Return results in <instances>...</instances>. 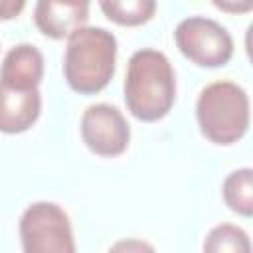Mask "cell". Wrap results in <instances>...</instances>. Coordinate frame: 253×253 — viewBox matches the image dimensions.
I'll list each match as a JSON object with an SVG mask.
<instances>
[{"label":"cell","instance_id":"obj_1","mask_svg":"<svg viewBox=\"0 0 253 253\" xmlns=\"http://www.w3.org/2000/svg\"><path fill=\"white\" fill-rule=\"evenodd\" d=\"M125 103L130 115L144 123L164 119L176 101V75L170 59L152 47L136 49L125 75Z\"/></svg>","mask_w":253,"mask_h":253},{"label":"cell","instance_id":"obj_2","mask_svg":"<svg viewBox=\"0 0 253 253\" xmlns=\"http://www.w3.org/2000/svg\"><path fill=\"white\" fill-rule=\"evenodd\" d=\"M117 38L101 26H83L67 38L63 75L79 95L103 91L115 75Z\"/></svg>","mask_w":253,"mask_h":253},{"label":"cell","instance_id":"obj_3","mask_svg":"<svg viewBox=\"0 0 253 253\" xmlns=\"http://www.w3.org/2000/svg\"><path fill=\"white\" fill-rule=\"evenodd\" d=\"M196 119L210 142L233 144L249 128V97L233 81H213L198 95Z\"/></svg>","mask_w":253,"mask_h":253},{"label":"cell","instance_id":"obj_4","mask_svg":"<svg viewBox=\"0 0 253 253\" xmlns=\"http://www.w3.org/2000/svg\"><path fill=\"white\" fill-rule=\"evenodd\" d=\"M22 253H77L69 215L55 202H34L20 217Z\"/></svg>","mask_w":253,"mask_h":253},{"label":"cell","instance_id":"obj_5","mask_svg":"<svg viewBox=\"0 0 253 253\" xmlns=\"http://www.w3.org/2000/svg\"><path fill=\"white\" fill-rule=\"evenodd\" d=\"M174 40L182 55L200 67H221L233 55L229 32L206 16L180 20L174 30Z\"/></svg>","mask_w":253,"mask_h":253},{"label":"cell","instance_id":"obj_6","mask_svg":"<svg viewBox=\"0 0 253 253\" xmlns=\"http://www.w3.org/2000/svg\"><path fill=\"white\" fill-rule=\"evenodd\" d=\"M81 138L97 156H119L128 148L130 126L123 113L109 103L89 105L81 115Z\"/></svg>","mask_w":253,"mask_h":253},{"label":"cell","instance_id":"obj_7","mask_svg":"<svg viewBox=\"0 0 253 253\" xmlns=\"http://www.w3.org/2000/svg\"><path fill=\"white\" fill-rule=\"evenodd\" d=\"M87 18V0H40L34 6V22L38 30L51 40L69 38L75 30L85 26Z\"/></svg>","mask_w":253,"mask_h":253},{"label":"cell","instance_id":"obj_8","mask_svg":"<svg viewBox=\"0 0 253 253\" xmlns=\"http://www.w3.org/2000/svg\"><path fill=\"white\" fill-rule=\"evenodd\" d=\"M43 77V55L32 43H18L8 49L0 65V83L10 89H38Z\"/></svg>","mask_w":253,"mask_h":253},{"label":"cell","instance_id":"obj_9","mask_svg":"<svg viewBox=\"0 0 253 253\" xmlns=\"http://www.w3.org/2000/svg\"><path fill=\"white\" fill-rule=\"evenodd\" d=\"M42 113L40 89L20 91L0 83V132H26Z\"/></svg>","mask_w":253,"mask_h":253},{"label":"cell","instance_id":"obj_10","mask_svg":"<svg viewBox=\"0 0 253 253\" xmlns=\"http://www.w3.org/2000/svg\"><path fill=\"white\" fill-rule=\"evenodd\" d=\"M221 196L225 206L243 215L251 217L253 213V170L251 168H239L227 174V178L221 184Z\"/></svg>","mask_w":253,"mask_h":253},{"label":"cell","instance_id":"obj_11","mask_svg":"<svg viewBox=\"0 0 253 253\" xmlns=\"http://www.w3.org/2000/svg\"><path fill=\"white\" fill-rule=\"evenodd\" d=\"M103 14L119 26H140L154 16V0H101Z\"/></svg>","mask_w":253,"mask_h":253},{"label":"cell","instance_id":"obj_12","mask_svg":"<svg viewBox=\"0 0 253 253\" xmlns=\"http://www.w3.org/2000/svg\"><path fill=\"white\" fill-rule=\"evenodd\" d=\"M204 253H251V241L245 229L233 223L211 227L202 245Z\"/></svg>","mask_w":253,"mask_h":253},{"label":"cell","instance_id":"obj_13","mask_svg":"<svg viewBox=\"0 0 253 253\" xmlns=\"http://www.w3.org/2000/svg\"><path fill=\"white\" fill-rule=\"evenodd\" d=\"M107 253H156V249H154L150 243L142 241V239H132V237H128V239H119V241H115V243L109 247Z\"/></svg>","mask_w":253,"mask_h":253},{"label":"cell","instance_id":"obj_14","mask_svg":"<svg viewBox=\"0 0 253 253\" xmlns=\"http://www.w3.org/2000/svg\"><path fill=\"white\" fill-rule=\"evenodd\" d=\"M24 0H0V20H12L24 10Z\"/></svg>","mask_w":253,"mask_h":253},{"label":"cell","instance_id":"obj_15","mask_svg":"<svg viewBox=\"0 0 253 253\" xmlns=\"http://www.w3.org/2000/svg\"><path fill=\"white\" fill-rule=\"evenodd\" d=\"M217 8L221 10H249L251 4H241V6H235V4H223V2H213Z\"/></svg>","mask_w":253,"mask_h":253}]
</instances>
